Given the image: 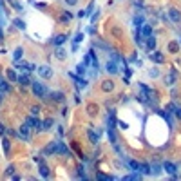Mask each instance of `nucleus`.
Masks as SVG:
<instances>
[{
  "instance_id": "42",
  "label": "nucleus",
  "mask_w": 181,
  "mask_h": 181,
  "mask_svg": "<svg viewBox=\"0 0 181 181\" xmlns=\"http://www.w3.org/2000/svg\"><path fill=\"white\" fill-rule=\"evenodd\" d=\"M0 134H2V136L6 134V127H4V125H0Z\"/></svg>"
},
{
  "instance_id": "11",
  "label": "nucleus",
  "mask_w": 181,
  "mask_h": 181,
  "mask_svg": "<svg viewBox=\"0 0 181 181\" xmlns=\"http://www.w3.org/2000/svg\"><path fill=\"white\" fill-rule=\"evenodd\" d=\"M138 31H140V33L143 35V38H147V36H150V35H152V26H150V24H143Z\"/></svg>"
},
{
  "instance_id": "25",
  "label": "nucleus",
  "mask_w": 181,
  "mask_h": 181,
  "mask_svg": "<svg viewBox=\"0 0 181 181\" xmlns=\"http://www.w3.org/2000/svg\"><path fill=\"white\" fill-rule=\"evenodd\" d=\"M65 56H67V51H65V49H62V47L58 45V49H56V58H58V60H63Z\"/></svg>"
},
{
  "instance_id": "41",
  "label": "nucleus",
  "mask_w": 181,
  "mask_h": 181,
  "mask_svg": "<svg viewBox=\"0 0 181 181\" xmlns=\"http://www.w3.org/2000/svg\"><path fill=\"white\" fill-rule=\"evenodd\" d=\"M65 2H67L69 6H76V2H78V0H65Z\"/></svg>"
},
{
  "instance_id": "30",
  "label": "nucleus",
  "mask_w": 181,
  "mask_h": 181,
  "mask_svg": "<svg viewBox=\"0 0 181 181\" xmlns=\"http://www.w3.org/2000/svg\"><path fill=\"white\" fill-rule=\"evenodd\" d=\"M7 78L11 80V82H16V80H18V76L15 74V71H13V69H7Z\"/></svg>"
},
{
  "instance_id": "14",
  "label": "nucleus",
  "mask_w": 181,
  "mask_h": 181,
  "mask_svg": "<svg viewBox=\"0 0 181 181\" xmlns=\"http://www.w3.org/2000/svg\"><path fill=\"white\" fill-rule=\"evenodd\" d=\"M16 82L22 85V87H27V85H31V78H29V74H20Z\"/></svg>"
},
{
  "instance_id": "43",
  "label": "nucleus",
  "mask_w": 181,
  "mask_h": 181,
  "mask_svg": "<svg viewBox=\"0 0 181 181\" xmlns=\"http://www.w3.org/2000/svg\"><path fill=\"white\" fill-rule=\"evenodd\" d=\"M85 15H87V13H85V11H78V18H83Z\"/></svg>"
},
{
  "instance_id": "27",
  "label": "nucleus",
  "mask_w": 181,
  "mask_h": 181,
  "mask_svg": "<svg viewBox=\"0 0 181 181\" xmlns=\"http://www.w3.org/2000/svg\"><path fill=\"white\" fill-rule=\"evenodd\" d=\"M165 83H167V85H174V83H176L174 72H170V74H167V76H165Z\"/></svg>"
},
{
  "instance_id": "19",
  "label": "nucleus",
  "mask_w": 181,
  "mask_h": 181,
  "mask_svg": "<svg viewBox=\"0 0 181 181\" xmlns=\"http://www.w3.org/2000/svg\"><path fill=\"white\" fill-rule=\"evenodd\" d=\"M76 72L80 74V76H85V74H87V65H85L83 62L78 63V65H76Z\"/></svg>"
},
{
  "instance_id": "18",
  "label": "nucleus",
  "mask_w": 181,
  "mask_h": 181,
  "mask_svg": "<svg viewBox=\"0 0 181 181\" xmlns=\"http://www.w3.org/2000/svg\"><path fill=\"white\" fill-rule=\"evenodd\" d=\"M102 89L107 92V91H112L114 89V82H111V80H105V82H102Z\"/></svg>"
},
{
  "instance_id": "38",
  "label": "nucleus",
  "mask_w": 181,
  "mask_h": 181,
  "mask_svg": "<svg viewBox=\"0 0 181 181\" xmlns=\"http://www.w3.org/2000/svg\"><path fill=\"white\" fill-rule=\"evenodd\" d=\"M35 6H36L38 9H45V7H47V4H42V2H35Z\"/></svg>"
},
{
  "instance_id": "21",
  "label": "nucleus",
  "mask_w": 181,
  "mask_h": 181,
  "mask_svg": "<svg viewBox=\"0 0 181 181\" xmlns=\"http://www.w3.org/2000/svg\"><path fill=\"white\" fill-rule=\"evenodd\" d=\"M147 47L150 49V51H154L156 49V38L150 35V36H147Z\"/></svg>"
},
{
  "instance_id": "33",
  "label": "nucleus",
  "mask_w": 181,
  "mask_h": 181,
  "mask_svg": "<svg viewBox=\"0 0 181 181\" xmlns=\"http://www.w3.org/2000/svg\"><path fill=\"white\" fill-rule=\"evenodd\" d=\"M13 172H15V167L9 165V167L6 168V177H7V176H13Z\"/></svg>"
},
{
  "instance_id": "13",
  "label": "nucleus",
  "mask_w": 181,
  "mask_h": 181,
  "mask_svg": "<svg viewBox=\"0 0 181 181\" xmlns=\"http://www.w3.org/2000/svg\"><path fill=\"white\" fill-rule=\"evenodd\" d=\"M51 42H53V44H55L56 47H58V45H63V44L67 42V35H56V36L53 38Z\"/></svg>"
},
{
  "instance_id": "5",
  "label": "nucleus",
  "mask_w": 181,
  "mask_h": 181,
  "mask_svg": "<svg viewBox=\"0 0 181 181\" xmlns=\"http://www.w3.org/2000/svg\"><path fill=\"white\" fill-rule=\"evenodd\" d=\"M168 16H170V20H172L174 24H179V22H181V13L177 11L176 7H170V9H168Z\"/></svg>"
},
{
  "instance_id": "7",
  "label": "nucleus",
  "mask_w": 181,
  "mask_h": 181,
  "mask_svg": "<svg viewBox=\"0 0 181 181\" xmlns=\"http://www.w3.org/2000/svg\"><path fill=\"white\" fill-rule=\"evenodd\" d=\"M163 168H165V172L167 174H170L172 177H176V172H177V167L174 165V163H170V161H165L163 163Z\"/></svg>"
},
{
  "instance_id": "9",
  "label": "nucleus",
  "mask_w": 181,
  "mask_h": 181,
  "mask_svg": "<svg viewBox=\"0 0 181 181\" xmlns=\"http://www.w3.org/2000/svg\"><path fill=\"white\" fill-rule=\"evenodd\" d=\"M26 121L31 125V129H35L36 132H40V131H42V121H40L38 118H27Z\"/></svg>"
},
{
  "instance_id": "32",
  "label": "nucleus",
  "mask_w": 181,
  "mask_h": 181,
  "mask_svg": "<svg viewBox=\"0 0 181 181\" xmlns=\"http://www.w3.org/2000/svg\"><path fill=\"white\" fill-rule=\"evenodd\" d=\"M0 83H2V85H0V91H2V92H6V91H9V89H11L7 82H0Z\"/></svg>"
},
{
  "instance_id": "31",
  "label": "nucleus",
  "mask_w": 181,
  "mask_h": 181,
  "mask_svg": "<svg viewBox=\"0 0 181 181\" xmlns=\"http://www.w3.org/2000/svg\"><path fill=\"white\" fill-rule=\"evenodd\" d=\"M168 49L172 51V53H177V51H179V45H177V42H170V44H168Z\"/></svg>"
},
{
  "instance_id": "28",
  "label": "nucleus",
  "mask_w": 181,
  "mask_h": 181,
  "mask_svg": "<svg viewBox=\"0 0 181 181\" xmlns=\"http://www.w3.org/2000/svg\"><path fill=\"white\" fill-rule=\"evenodd\" d=\"M159 172H161V167H159L158 163H152V165H150V174H154V176H158Z\"/></svg>"
},
{
  "instance_id": "46",
  "label": "nucleus",
  "mask_w": 181,
  "mask_h": 181,
  "mask_svg": "<svg viewBox=\"0 0 181 181\" xmlns=\"http://www.w3.org/2000/svg\"><path fill=\"white\" fill-rule=\"evenodd\" d=\"M0 9H2V2H0Z\"/></svg>"
},
{
  "instance_id": "40",
  "label": "nucleus",
  "mask_w": 181,
  "mask_h": 181,
  "mask_svg": "<svg viewBox=\"0 0 181 181\" xmlns=\"http://www.w3.org/2000/svg\"><path fill=\"white\" fill-rule=\"evenodd\" d=\"M148 74H150L152 78H156V76H158V71H156V69H152V71H148Z\"/></svg>"
},
{
  "instance_id": "26",
  "label": "nucleus",
  "mask_w": 181,
  "mask_h": 181,
  "mask_svg": "<svg viewBox=\"0 0 181 181\" xmlns=\"http://www.w3.org/2000/svg\"><path fill=\"white\" fill-rule=\"evenodd\" d=\"M22 56H24V49H22V47H16V49H15V55H13L15 62H18V60L22 58Z\"/></svg>"
},
{
  "instance_id": "12",
  "label": "nucleus",
  "mask_w": 181,
  "mask_h": 181,
  "mask_svg": "<svg viewBox=\"0 0 181 181\" xmlns=\"http://www.w3.org/2000/svg\"><path fill=\"white\" fill-rule=\"evenodd\" d=\"M148 56H150V60H152V62H156V63H163V62H165L163 53H159V51H154L152 55H148Z\"/></svg>"
},
{
  "instance_id": "35",
  "label": "nucleus",
  "mask_w": 181,
  "mask_h": 181,
  "mask_svg": "<svg viewBox=\"0 0 181 181\" xmlns=\"http://www.w3.org/2000/svg\"><path fill=\"white\" fill-rule=\"evenodd\" d=\"M38 112H40V107H38V105H33V107H31V114L38 116Z\"/></svg>"
},
{
  "instance_id": "2",
  "label": "nucleus",
  "mask_w": 181,
  "mask_h": 181,
  "mask_svg": "<svg viewBox=\"0 0 181 181\" xmlns=\"http://www.w3.org/2000/svg\"><path fill=\"white\" fill-rule=\"evenodd\" d=\"M18 136L22 138L24 141H29V140H31V125H29L27 121H26V123L18 129Z\"/></svg>"
},
{
  "instance_id": "1",
  "label": "nucleus",
  "mask_w": 181,
  "mask_h": 181,
  "mask_svg": "<svg viewBox=\"0 0 181 181\" xmlns=\"http://www.w3.org/2000/svg\"><path fill=\"white\" fill-rule=\"evenodd\" d=\"M31 89H33V94H35L36 98L47 100V96H49V89H47L42 82H31Z\"/></svg>"
},
{
  "instance_id": "37",
  "label": "nucleus",
  "mask_w": 181,
  "mask_h": 181,
  "mask_svg": "<svg viewBox=\"0 0 181 181\" xmlns=\"http://www.w3.org/2000/svg\"><path fill=\"white\" fill-rule=\"evenodd\" d=\"M13 7L16 9V11H24V7H22V6H20L18 2H13Z\"/></svg>"
},
{
  "instance_id": "15",
  "label": "nucleus",
  "mask_w": 181,
  "mask_h": 181,
  "mask_svg": "<svg viewBox=\"0 0 181 181\" xmlns=\"http://www.w3.org/2000/svg\"><path fill=\"white\" fill-rule=\"evenodd\" d=\"M38 170H40V176H42V177H49V176H51L49 167H47L44 161H40V168H38Z\"/></svg>"
},
{
  "instance_id": "24",
  "label": "nucleus",
  "mask_w": 181,
  "mask_h": 181,
  "mask_svg": "<svg viewBox=\"0 0 181 181\" xmlns=\"http://www.w3.org/2000/svg\"><path fill=\"white\" fill-rule=\"evenodd\" d=\"M13 24H15V27H16V29H22V31H26V22H24V20L15 18V20H13Z\"/></svg>"
},
{
  "instance_id": "34",
  "label": "nucleus",
  "mask_w": 181,
  "mask_h": 181,
  "mask_svg": "<svg viewBox=\"0 0 181 181\" xmlns=\"http://www.w3.org/2000/svg\"><path fill=\"white\" fill-rule=\"evenodd\" d=\"M2 141H4V150L7 152V150H9V148H11V143H9V140H7V138H4V140H2Z\"/></svg>"
},
{
  "instance_id": "36",
  "label": "nucleus",
  "mask_w": 181,
  "mask_h": 181,
  "mask_svg": "<svg viewBox=\"0 0 181 181\" xmlns=\"http://www.w3.org/2000/svg\"><path fill=\"white\" fill-rule=\"evenodd\" d=\"M116 123H118V127H120V129H129V123H127V121H116Z\"/></svg>"
},
{
  "instance_id": "22",
  "label": "nucleus",
  "mask_w": 181,
  "mask_h": 181,
  "mask_svg": "<svg viewBox=\"0 0 181 181\" xmlns=\"http://www.w3.org/2000/svg\"><path fill=\"white\" fill-rule=\"evenodd\" d=\"M140 172L148 176V174H150V165H148V163H140Z\"/></svg>"
},
{
  "instance_id": "39",
  "label": "nucleus",
  "mask_w": 181,
  "mask_h": 181,
  "mask_svg": "<svg viewBox=\"0 0 181 181\" xmlns=\"http://www.w3.org/2000/svg\"><path fill=\"white\" fill-rule=\"evenodd\" d=\"M174 114H176V116H177V118L181 120V109H179V107H176V111H174Z\"/></svg>"
},
{
  "instance_id": "45",
  "label": "nucleus",
  "mask_w": 181,
  "mask_h": 181,
  "mask_svg": "<svg viewBox=\"0 0 181 181\" xmlns=\"http://www.w3.org/2000/svg\"><path fill=\"white\" fill-rule=\"evenodd\" d=\"M0 38H4V35H2V31H0Z\"/></svg>"
},
{
  "instance_id": "3",
  "label": "nucleus",
  "mask_w": 181,
  "mask_h": 181,
  "mask_svg": "<svg viewBox=\"0 0 181 181\" xmlns=\"http://www.w3.org/2000/svg\"><path fill=\"white\" fill-rule=\"evenodd\" d=\"M49 100H53L55 103H62L63 100H65V94H63L62 91H53V92H49Z\"/></svg>"
},
{
  "instance_id": "16",
  "label": "nucleus",
  "mask_w": 181,
  "mask_h": 181,
  "mask_svg": "<svg viewBox=\"0 0 181 181\" xmlns=\"http://www.w3.org/2000/svg\"><path fill=\"white\" fill-rule=\"evenodd\" d=\"M87 136H89V140H91V143H92V145H96V143L100 141V136L94 132L92 129H89V131H87Z\"/></svg>"
},
{
  "instance_id": "20",
  "label": "nucleus",
  "mask_w": 181,
  "mask_h": 181,
  "mask_svg": "<svg viewBox=\"0 0 181 181\" xmlns=\"http://www.w3.org/2000/svg\"><path fill=\"white\" fill-rule=\"evenodd\" d=\"M53 118H47V120H44L42 121V131H51V127H53Z\"/></svg>"
},
{
  "instance_id": "6",
  "label": "nucleus",
  "mask_w": 181,
  "mask_h": 181,
  "mask_svg": "<svg viewBox=\"0 0 181 181\" xmlns=\"http://www.w3.org/2000/svg\"><path fill=\"white\" fill-rule=\"evenodd\" d=\"M105 71H107L109 74H116L120 69H118V63H116V60H109L107 63H105Z\"/></svg>"
},
{
  "instance_id": "4",
  "label": "nucleus",
  "mask_w": 181,
  "mask_h": 181,
  "mask_svg": "<svg viewBox=\"0 0 181 181\" xmlns=\"http://www.w3.org/2000/svg\"><path fill=\"white\" fill-rule=\"evenodd\" d=\"M38 74L44 80H49L51 76H53V69L49 67V65H42V67H38Z\"/></svg>"
},
{
  "instance_id": "44",
  "label": "nucleus",
  "mask_w": 181,
  "mask_h": 181,
  "mask_svg": "<svg viewBox=\"0 0 181 181\" xmlns=\"http://www.w3.org/2000/svg\"><path fill=\"white\" fill-rule=\"evenodd\" d=\"M0 103H2V92H0Z\"/></svg>"
},
{
  "instance_id": "23",
  "label": "nucleus",
  "mask_w": 181,
  "mask_h": 181,
  "mask_svg": "<svg viewBox=\"0 0 181 181\" xmlns=\"http://www.w3.org/2000/svg\"><path fill=\"white\" fill-rule=\"evenodd\" d=\"M107 136H109V140H111L112 145L118 143V138H116V134H114V131H112V127H109V129H107Z\"/></svg>"
},
{
  "instance_id": "29",
  "label": "nucleus",
  "mask_w": 181,
  "mask_h": 181,
  "mask_svg": "<svg viewBox=\"0 0 181 181\" xmlns=\"http://www.w3.org/2000/svg\"><path fill=\"white\" fill-rule=\"evenodd\" d=\"M71 18H72V15H71L69 11H63V13H62V16H60V20H62V22H69Z\"/></svg>"
},
{
  "instance_id": "10",
  "label": "nucleus",
  "mask_w": 181,
  "mask_h": 181,
  "mask_svg": "<svg viewBox=\"0 0 181 181\" xmlns=\"http://www.w3.org/2000/svg\"><path fill=\"white\" fill-rule=\"evenodd\" d=\"M83 42V33H76L74 35V40H72V53L78 51V45Z\"/></svg>"
},
{
  "instance_id": "17",
  "label": "nucleus",
  "mask_w": 181,
  "mask_h": 181,
  "mask_svg": "<svg viewBox=\"0 0 181 181\" xmlns=\"http://www.w3.org/2000/svg\"><path fill=\"white\" fill-rule=\"evenodd\" d=\"M143 24H145V18H143V15H136V16H134V26H136V29H140Z\"/></svg>"
},
{
  "instance_id": "8",
  "label": "nucleus",
  "mask_w": 181,
  "mask_h": 181,
  "mask_svg": "<svg viewBox=\"0 0 181 181\" xmlns=\"http://www.w3.org/2000/svg\"><path fill=\"white\" fill-rule=\"evenodd\" d=\"M69 76L74 80V83H76V89H85V87H87V80H83V78H78L76 76V74H69Z\"/></svg>"
}]
</instances>
